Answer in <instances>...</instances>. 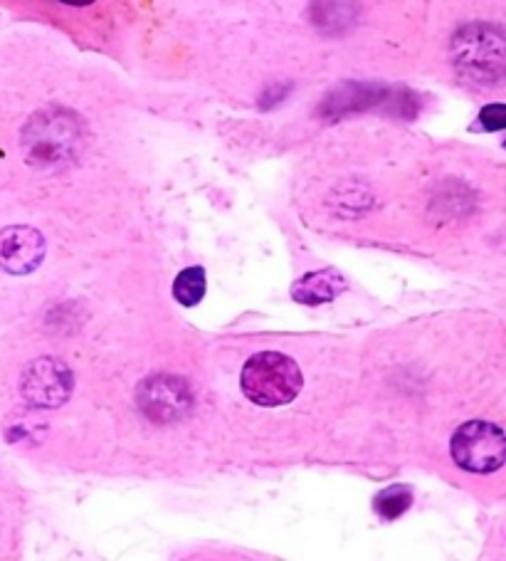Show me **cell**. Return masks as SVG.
<instances>
[{
  "label": "cell",
  "instance_id": "9c48e42d",
  "mask_svg": "<svg viewBox=\"0 0 506 561\" xmlns=\"http://www.w3.org/2000/svg\"><path fill=\"white\" fill-rule=\"evenodd\" d=\"M346 289V279L336 270H319L309 273L291 285V297L301 305H326Z\"/></svg>",
  "mask_w": 506,
  "mask_h": 561
},
{
  "label": "cell",
  "instance_id": "3957f363",
  "mask_svg": "<svg viewBox=\"0 0 506 561\" xmlns=\"http://www.w3.org/2000/svg\"><path fill=\"white\" fill-rule=\"evenodd\" d=\"M450 453L462 470L486 476L506 462V433L490 421H470L455 431Z\"/></svg>",
  "mask_w": 506,
  "mask_h": 561
},
{
  "label": "cell",
  "instance_id": "52a82bcc",
  "mask_svg": "<svg viewBox=\"0 0 506 561\" xmlns=\"http://www.w3.org/2000/svg\"><path fill=\"white\" fill-rule=\"evenodd\" d=\"M45 240L35 228L13 226L0 233V267L11 275H27L41 267Z\"/></svg>",
  "mask_w": 506,
  "mask_h": 561
},
{
  "label": "cell",
  "instance_id": "7c38bea8",
  "mask_svg": "<svg viewBox=\"0 0 506 561\" xmlns=\"http://www.w3.org/2000/svg\"><path fill=\"white\" fill-rule=\"evenodd\" d=\"M411 505H413V492H411V488H405V485L386 488V490L378 492L376 500H373L376 512L386 519H395V517L405 515V512L411 510Z\"/></svg>",
  "mask_w": 506,
  "mask_h": 561
},
{
  "label": "cell",
  "instance_id": "4fadbf2b",
  "mask_svg": "<svg viewBox=\"0 0 506 561\" xmlns=\"http://www.w3.org/2000/svg\"><path fill=\"white\" fill-rule=\"evenodd\" d=\"M480 127L484 131L506 129V104H490L480 112Z\"/></svg>",
  "mask_w": 506,
  "mask_h": 561
},
{
  "label": "cell",
  "instance_id": "5bb4252c",
  "mask_svg": "<svg viewBox=\"0 0 506 561\" xmlns=\"http://www.w3.org/2000/svg\"><path fill=\"white\" fill-rule=\"evenodd\" d=\"M60 3H65V5H77V8H82V5H92L94 0H60Z\"/></svg>",
  "mask_w": 506,
  "mask_h": 561
},
{
  "label": "cell",
  "instance_id": "277c9868",
  "mask_svg": "<svg viewBox=\"0 0 506 561\" xmlns=\"http://www.w3.org/2000/svg\"><path fill=\"white\" fill-rule=\"evenodd\" d=\"M25 149L31 161L55 163L72 157L77 141V122L65 114H43L25 131Z\"/></svg>",
  "mask_w": 506,
  "mask_h": 561
},
{
  "label": "cell",
  "instance_id": "8fae6325",
  "mask_svg": "<svg viewBox=\"0 0 506 561\" xmlns=\"http://www.w3.org/2000/svg\"><path fill=\"white\" fill-rule=\"evenodd\" d=\"M173 297L179 299L183 307H196L203 297H206V270L203 267H188L176 277L173 283Z\"/></svg>",
  "mask_w": 506,
  "mask_h": 561
},
{
  "label": "cell",
  "instance_id": "9a60e30c",
  "mask_svg": "<svg viewBox=\"0 0 506 561\" xmlns=\"http://www.w3.org/2000/svg\"><path fill=\"white\" fill-rule=\"evenodd\" d=\"M504 147H506V141H504Z\"/></svg>",
  "mask_w": 506,
  "mask_h": 561
},
{
  "label": "cell",
  "instance_id": "30bf717a",
  "mask_svg": "<svg viewBox=\"0 0 506 561\" xmlns=\"http://www.w3.org/2000/svg\"><path fill=\"white\" fill-rule=\"evenodd\" d=\"M311 18H314V23L321 27L338 31V27L354 23V3L352 0H319Z\"/></svg>",
  "mask_w": 506,
  "mask_h": 561
},
{
  "label": "cell",
  "instance_id": "ba28073f",
  "mask_svg": "<svg viewBox=\"0 0 506 561\" xmlns=\"http://www.w3.org/2000/svg\"><path fill=\"white\" fill-rule=\"evenodd\" d=\"M388 96H391V90H386L381 84H344L326 96L324 104H321V114L342 117V114L364 112L386 102Z\"/></svg>",
  "mask_w": 506,
  "mask_h": 561
},
{
  "label": "cell",
  "instance_id": "5b68a950",
  "mask_svg": "<svg viewBox=\"0 0 506 561\" xmlns=\"http://www.w3.org/2000/svg\"><path fill=\"white\" fill-rule=\"evenodd\" d=\"M21 389L27 403L41 405V409H55V405L65 403L67 396H70L72 374L62 362L37 359L23 374Z\"/></svg>",
  "mask_w": 506,
  "mask_h": 561
},
{
  "label": "cell",
  "instance_id": "6da1fadb",
  "mask_svg": "<svg viewBox=\"0 0 506 561\" xmlns=\"http://www.w3.org/2000/svg\"><path fill=\"white\" fill-rule=\"evenodd\" d=\"M452 62L467 80L492 84L506 75V33L494 25H464L452 41Z\"/></svg>",
  "mask_w": 506,
  "mask_h": 561
},
{
  "label": "cell",
  "instance_id": "8992f818",
  "mask_svg": "<svg viewBox=\"0 0 506 561\" xmlns=\"http://www.w3.org/2000/svg\"><path fill=\"white\" fill-rule=\"evenodd\" d=\"M139 403L143 413L153 421H176L193 405L188 386L173 376H151L139 389Z\"/></svg>",
  "mask_w": 506,
  "mask_h": 561
},
{
  "label": "cell",
  "instance_id": "7a4b0ae2",
  "mask_svg": "<svg viewBox=\"0 0 506 561\" xmlns=\"http://www.w3.org/2000/svg\"><path fill=\"white\" fill-rule=\"evenodd\" d=\"M242 391L257 405H285L291 403L301 391V371L297 362L279 352H260L250 356L240 376Z\"/></svg>",
  "mask_w": 506,
  "mask_h": 561
}]
</instances>
